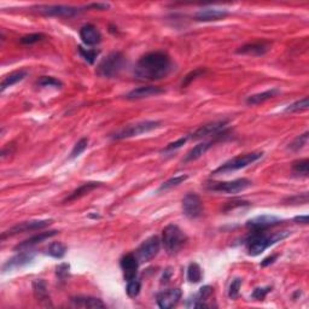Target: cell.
<instances>
[{"label":"cell","instance_id":"cell-28","mask_svg":"<svg viewBox=\"0 0 309 309\" xmlns=\"http://www.w3.org/2000/svg\"><path fill=\"white\" fill-rule=\"evenodd\" d=\"M27 75H28V73H27L26 70H17V71H13L11 74L6 75V76L3 79L2 85H0V92H4L6 88L12 87L13 85L18 84V82L25 80Z\"/></svg>","mask_w":309,"mask_h":309},{"label":"cell","instance_id":"cell-37","mask_svg":"<svg viewBox=\"0 0 309 309\" xmlns=\"http://www.w3.org/2000/svg\"><path fill=\"white\" fill-rule=\"evenodd\" d=\"M88 142H90L88 138H81L80 140H79V142L74 145L73 150H71L69 160H74V159H76V157L80 156V154L84 152L86 149H87Z\"/></svg>","mask_w":309,"mask_h":309},{"label":"cell","instance_id":"cell-50","mask_svg":"<svg viewBox=\"0 0 309 309\" xmlns=\"http://www.w3.org/2000/svg\"><path fill=\"white\" fill-rule=\"evenodd\" d=\"M169 276H170V269H167V272H166V274H163V278H162V281H167L169 280Z\"/></svg>","mask_w":309,"mask_h":309},{"label":"cell","instance_id":"cell-11","mask_svg":"<svg viewBox=\"0 0 309 309\" xmlns=\"http://www.w3.org/2000/svg\"><path fill=\"white\" fill-rule=\"evenodd\" d=\"M183 213L188 219L200 218L203 213V203L197 194H187L183 200Z\"/></svg>","mask_w":309,"mask_h":309},{"label":"cell","instance_id":"cell-20","mask_svg":"<svg viewBox=\"0 0 309 309\" xmlns=\"http://www.w3.org/2000/svg\"><path fill=\"white\" fill-rule=\"evenodd\" d=\"M58 233H60V232L54 231V229H52V231L37 233V235L30 237V238H28V239H26L25 242L17 244L15 246V252H23V250H28L29 248H32V246H34V245L39 244V243L45 242L46 239H50V238H52V237L57 236Z\"/></svg>","mask_w":309,"mask_h":309},{"label":"cell","instance_id":"cell-21","mask_svg":"<svg viewBox=\"0 0 309 309\" xmlns=\"http://www.w3.org/2000/svg\"><path fill=\"white\" fill-rule=\"evenodd\" d=\"M80 37L86 46L98 45L102 41V34L93 25H86L80 29Z\"/></svg>","mask_w":309,"mask_h":309},{"label":"cell","instance_id":"cell-40","mask_svg":"<svg viewBox=\"0 0 309 309\" xmlns=\"http://www.w3.org/2000/svg\"><path fill=\"white\" fill-rule=\"evenodd\" d=\"M46 37L45 34L43 33H33V34H28V35H25L21 37V44L23 45H33V44L39 43V41L44 40Z\"/></svg>","mask_w":309,"mask_h":309},{"label":"cell","instance_id":"cell-34","mask_svg":"<svg viewBox=\"0 0 309 309\" xmlns=\"http://www.w3.org/2000/svg\"><path fill=\"white\" fill-rule=\"evenodd\" d=\"M205 73H207V69H205V68H196V69L190 71V73H188L186 76L184 78V80L181 81V87L183 88L187 87V86L190 85L192 81H195L196 79L203 76Z\"/></svg>","mask_w":309,"mask_h":309},{"label":"cell","instance_id":"cell-15","mask_svg":"<svg viewBox=\"0 0 309 309\" xmlns=\"http://www.w3.org/2000/svg\"><path fill=\"white\" fill-rule=\"evenodd\" d=\"M213 294H214V289H213L211 286H209V285L202 286L197 294L188 298L186 307L187 308H209V307H211V304H209L208 301H209V298L213 296Z\"/></svg>","mask_w":309,"mask_h":309},{"label":"cell","instance_id":"cell-1","mask_svg":"<svg viewBox=\"0 0 309 309\" xmlns=\"http://www.w3.org/2000/svg\"><path fill=\"white\" fill-rule=\"evenodd\" d=\"M171 70L173 62L169 54L163 51H153L139 58L133 73L140 81H159L167 78Z\"/></svg>","mask_w":309,"mask_h":309},{"label":"cell","instance_id":"cell-39","mask_svg":"<svg viewBox=\"0 0 309 309\" xmlns=\"http://www.w3.org/2000/svg\"><path fill=\"white\" fill-rule=\"evenodd\" d=\"M308 137H309L308 132H304L302 136H298L297 138H295L294 142L290 144L289 149L291 151H298V150L303 149V147L307 145V143H308Z\"/></svg>","mask_w":309,"mask_h":309},{"label":"cell","instance_id":"cell-48","mask_svg":"<svg viewBox=\"0 0 309 309\" xmlns=\"http://www.w3.org/2000/svg\"><path fill=\"white\" fill-rule=\"evenodd\" d=\"M278 259V255H272V256H268V257H266V259H264L262 262H261V266L262 267H267V266H269V264H272L274 261H276Z\"/></svg>","mask_w":309,"mask_h":309},{"label":"cell","instance_id":"cell-36","mask_svg":"<svg viewBox=\"0 0 309 309\" xmlns=\"http://www.w3.org/2000/svg\"><path fill=\"white\" fill-rule=\"evenodd\" d=\"M309 108V101L308 97H303L300 101H296L293 104H290L289 106L285 108L284 111L285 112H298V111H303V110H307Z\"/></svg>","mask_w":309,"mask_h":309},{"label":"cell","instance_id":"cell-31","mask_svg":"<svg viewBox=\"0 0 309 309\" xmlns=\"http://www.w3.org/2000/svg\"><path fill=\"white\" fill-rule=\"evenodd\" d=\"M187 179H188L187 175H178V177L170 178L169 180H167L166 183H163L162 185H161L160 188H159V192L168 191V190H170V188L179 186L180 184H183L184 181H186Z\"/></svg>","mask_w":309,"mask_h":309},{"label":"cell","instance_id":"cell-38","mask_svg":"<svg viewBox=\"0 0 309 309\" xmlns=\"http://www.w3.org/2000/svg\"><path fill=\"white\" fill-rule=\"evenodd\" d=\"M308 169H309V161L300 160L294 162L293 164V171L297 175H302V177H308Z\"/></svg>","mask_w":309,"mask_h":309},{"label":"cell","instance_id":"cell-8","mask_svg":"<svg viewBox=\"0 0 309 309\" xmlns=\"http://www.w3.org/2000/svg\"><path fill=\"white\" fill-rule=\"evenodd\" d=\"M252 186V181L245 178L233 181H222V183H208L207 190L213 192H224V194H239Z\"/></svg>","mask_w":309,"mask_h":309},{"label":"cell","instance_id":"cell-32","mask_svg":"<svg viewBox=\"0 0 309 309\" xmlns=\"http://www.w3.org/2000/svg\"><path fill=\"white\" fill-rule=\"evenodd\" d=\"M37 86H40V87H53L56 88V90H61L62 87H63V82L61 80H58L56 78L52 76H43L40 78L39 80H37Z\"/></svg>","mask_w":309,"mask_h":309},{"label":"cell","instance_id":"cell-16","mask_svg":"<svg viewBox=\"0 0 309 309\" xmlns=\"http://www.w3.org/2000/svg\"><path fill=\"white\" fill-rule=\"evenodd\" d=\"M181 296H183V293H181L180 289H169L166 291H162L157 295V304H159L160 308L162 309H170L174 308L175 305L179 303V301L181 300Z\"/></svg>","mask_w":309,"mask_h":309},{"label":"cell","instance_id":"cell-43","mask_svg":"<svg viewBox=\"0 0 309 309\" xmlns=\"http://www.w3.org/2000/svg\"><path fill=\"white\" fill-rule=\"evenodd\" d=\"M272 290L271 286H266V287H257V289L254 290V293L252 294V298L256 301H262L264 300V297L267 296Z\"/></svg>","mask_w":309,"mask_h":309},{"label":"cell","instance_id":"cell-33","mask_svg":"<svg viewBox=\"0 0 309 309\" xmlns=\"http://www.w3.org/2000/svg\"><path fill=\"white\" fill-rule=\"evenodd\" d=\"M140 290H142V283H140L138 278H134V279L127 281L126 294L128 295V297L136 298L140 294Z\"/></svg>","mask_w":309,"mask_h":309},{"label":"cell","instance_id":"cell-18","mask_svg":"<svg viewBox=\"0 0 309 309\" xmlns=\"http://www.w3.org/2000/svg\"><path fill=\"white\" fill-rule=\"evenodd\" d=\"M229 15L225 9L205 8L195 13V20L198 22H215V21L224 20Z\"/></svg>","mask_w":309,"mask_h":309},{"label":"cell","instance_id":"cell-10","mask_svg":"<svg viewBox=\"0 0 309 309\" xmlns=\"http://www.w3.org/2000/svg\"><path fill=\"white\" fill-rule=\"evenodd\" d=\"M161 248V240L157 236H152L146 240H144L142 245L139 246L138 253V260L139 262H149L157 255Z\"/></svg>","mask_w":309,"mask_h":309},{"label":"cell","instance_id":"cell-26","mask_svg":"<svg viewBox=\"0 0 309 309\" xmlns=\"http://www.w3.org/2000/svg\"><path fill=\"white\" fill-rule=\"evenodd\" d=\"M280 93L279 88H271V90H267L262 92V93H257V94H253L250 97L246 98V104L248 105H259L262 104V103L269 101L274 97H277L278 94Z\"/></svg>","mask_w":309,"mask_h":309},{"label":"cell","instance_id":"cell-3","mask_svg":"<svg viewBox=\"0 0 309 309\" xmlns=\"http://www.w3.org/2000/svg\"><path fill=\"white\" fill-rule=\"evenodd\" d=\"M126 65L127 60L125 54L119 52V51H115V52L109 53L105 58H103L101 63L98 64L95 73L101 78L112 79L119 76L121 71L126 68Z\"/></svg>","mask_w":309,"mask_h":309},{"label":"cell","instance_id":"cell-41","mask_svg":"<svg viewBox=\"0 0 309 309\" xmlns=\"http://www.w3.org/2000/svg\"><path fill=\"white\" fill-rule=\"evenodd\" d=\"M240 286H242V279H240V278H236L235 280H232L228 289V297L231 298V300H237V298H238Z\"/></svg>","mask_w":309,"mask_h":309},{"label":"cell","instance_id":"cell-24","mask_svg":"<svg viewBox=\"0 0 309 309\" xmlns=\"http://www.w3.org/2000/svg\"><path fill=\"white\" fill-rule=\"evenodd\" d=\"M99 186H102V183H95V181H90V183L82 184L80 187H78L76 190L71 192V194L68 196L67 198H65L64 203H70V202L76 201V200H79V198L84 197L85 195L90 194L91 191H93L94 188H97Z\"/></svg>","mask_w":309,"mask_h":309},{"label":"cell","instance_id":"cell-19","mask_svg":"<svg viewBox=\"0 0 309 309\" xmlns=\"http://www.w3.org/2000/svg\"><path fill=\"white\" fill-rule=\"evenodd\" d=\"M163 88L157 87V86H142V87L136 88L126 94V99L128 101H139V99L149 98L152 95H160L164 93Z\"/></svg>","mask_w":309,"mask_h":309},{"label":"cell","instance_id":"cell-22","mask_svg":"<svg viewBox=\"0 0 309 309\" xmlns=\"http://www.w3.org/2000/svg\"><path fill=\"white\" fill-rule=\"evenodd\" d=\"M271 45L268 43H264V41H260V43H253V44H246V45L239 47L237 50V53L239 54H248V56H255L260 57L263 56L268 52Z\"/></svg>","mask_w":309,"mask_h":309},{"label":"cell","instance_id":"cell-14","mask_svg":"<svg viewBox=\"0 0 309 309\" xmlns=\"http://www.w3.org/2000/svg\"><path fill=\"white\" fill-rule=\"evenodd\" d=\"M34 257H35V254L32 252H25V250H23L22 253L17 254V255L11 257V259H9L4 264H3L2 267L3 272L4 273L12 272V271L15 269L22 268V267H25L27 264L32 262Z\"/></svg>","mask_w":309,"mask_h":309},{"label":"cell","instance_id":"cell-35","mask_svg":"<svg viewBox=\"0 0 309 309\" xmlns=\"http://www.w3.org/2000/svg\"><path fill=\"white\" fill-rule=\"evenodd\" d=\"M78 51H79V53H80V56L90 64H94V62H95V60H97V57L99 54L98 50L85 49V47H82V46H79Z\"/></svg>","mask_w":309,"mask_h":309},{"label":"cell","instance_id":"cell-17","mask_svg":"<svg viewBox=\"0 0 309 309\" xmlns=\"http://www.w3.org/2000/svg\"><path fill=\"white\" fill-rule=\"evenodd\" d=\"M120 266H121V269L123 271L126 281L134 279L138 276L139 260L133 254H127V255L123 256L121 261H120Z\"/></svg>","mask_w":309,"mask_h":309},{"label":"cell","instance_id":"cell-12","mask_svg":"<svg viewBox=\"0 0 309 309\" xmlns=\"http://www.w3.org/2000/svg\"><path fill=\"white\" fill-rule=\"evenodd\" d=\"M227 121H218L211 122L208 125H204L200 127L198 129H196L190 137L194 140H200L207 137H222L221 133L226 132V126H227Z\"/></svg>","mask_w":309,"mask_h":309},{"label":"cell","instance_id":"cell-46","mask_svg":"<svg viewBox=\"0 0 309 309\" xmlns=\"http://www.w3.org/2000/svg\"><path fill=\"white\" fill-rule=\"evenodd\" d=\"M286 202H291V203H307L308 202V194L305 192V194L303 195H297V196H294V197L289 198V200H286Z\"/></svg>","mask_w":309,"mask_h":309},{"label":"cell","instance_id":"cell-2","mask_svg":"<svg viewBox=\"0 0 309 309\" xmlns=\"http://www.w3.org/2000/svg\"><path fill=\"white\" fill-rule=\"evenodd\" d=\"M290 236V232L284 231L276 233V235H268L266 231H253L252 236L246 240V248L250 256H259L271 245L276 244L284 238Z\"/></svg>","mask_w":309,"mask_h":309},{"label":"cell","instance_id":"cell-29","mask_svg":"<svg viewBox=\"0 0 309 309\" xmlns=\"http://www.w3.org/2000/svg\"><path fill=\"white\" fill-rule=\"evenodd\" d=\"M187 280L190 281V283H200L202 280V278H203V272H202L201 266L198 263L192 262L188 264L187 267Z\"/></svg>","mask_w":309,"mask_h":309},{"label":"cell","instance_id":"cell-7","mask_svg":"<svg viewBox=\"0 0 309 309\" xmlns=\"http://www.w3.org/2000/svg\"><path fill=\"white\" fill-rule=\"evenodd\" d=\"M52 220H32V221H25L21 224L13 226L8 231L2 233V240H5L6 238L13 237L20 233L25 232H32V231H39V229H44L49 227L50 225H52Z\"/></svg>","mask_w":309,"mask_h":309},{"label":"cell","instance_id":"cell-49","mask_svg":"<svg viewBox=\"0 0 309 309\" xmlns=\"http://www.w3.org/2000/svg\"><path fill=\"white\" fill-rule=\"evenodd\" d=\"M294 221L296 222V224H303V225H307L309 222V218L307 215H300V216H296V218L294 219Z\"/></svg>","mask_w":309,"mask_h":309},{"label":"cell","instance_id":"cell-5","mask_svg":"<svg viewBox=\"0 0 309 309\" xmlns=\"http://www.w3.org/2000/svg\"><path fill=\"white\" fill-rule=\"evenodd\" d=\"M263 152H250V153H245V154H239V156L233 157L227 162H225L224 164H221L219 168L213 171V175L216 174H225V173H231V171L242 169V168H245L253 164L256 161H259L260 159H262Z\"/></svg>","mask_w":309,"mask_h":309},{"label":"cell","instance_id":"cell-44","mask_svg":"<svg viewBox=\"0 0 309 309\" xmlns=\"http://www.w3.org/2000/svg\"><path fill=\"white\" fill-rule=\"evenodd\" d=\"M69 273H70L69 263H61V264H58V266L56 267L57 277L60 278V279H62V280L67 279V278L69 277Z\"/></svg>","mask_w":309,"mask_h":309},{"label":"cell","instance_id":"cell-27","mask_svg":"<svg viewBox=\"0 0 309 309\" xmlns=\"http://www.w3.org/2000/svg\"><path fill=\"white\" fill-rule=\"evenodd\" d=\"M214 142H204V143H200L198 145H196L194 149H191L188 151V153L185 156L184 159V163H188L192 162V161L198 160L200 157L203 156V154L207 152V151L210 149L213 146Z\"/></svg>","mask_w":309,"mask_h":309},{"label":"cell","instance_id":"cell-6","mask_svg":"<svg viewBox=\"0 0 309 309\" xmlns=\"http://www.w3.org/2000/svg\"><path fill=\"white\" fill-rule=\"evenodd\" d=\"M161 126H162V122L161 121L138 122L136 123V125H130L128 127H126V128L119 130V132L115 133L111 138L116 140L133 138V137H138L140 134H144V133H149L151 130L160 128Z\"/></svg>","mask_w":309,"mask_h":309},{"label":"cell","instance_id":"cell-45","mask_svg":"<svg viewBox=\"0 0 309 309\" xmlns=\"http://www.w3.org/2000/svg\"><path fill=\"white\" fill-rule=\"evenodd\" d=\"M243 205H250V203H249V202H245V201H242V200L231 201V202H228L227 204H226V207L224 208V211L232 210V209H235L236 207H243Z\"/></svg>","mask_w":309,"mask_h":309},{"label":"cell","instance_id":"cell-42","mask_svg":"<svg viewBox=\"0 0 309 309\" xmlns=\"http://www.w3.org/2000/svg\"><path fill=\"white\" fill-rule=\"evenodd\" d=\"M190 139V137L188 136H186V137H183V138H180V139H178L177 142H174V143H170V144H168V145L164 147V149L162 150V152H171V151H175V150H178V149H180L181 146L183 145H185V144L187 143V140Z\"/></svg>","mask_w":309,"mask_h":309},{"label":"cell","instance_id":"cell-30","mask_svg":"<svg viewBox=\"0 0 309 309\" xmlns=\"http://www.w3.org/2000/svg\"><path fill=\"white\" fill-rule=\"evenodd\" d=\"M65 254H67V245H64L63 243L54 242L49 246L47 249V255H50L53 259H63Z\"/></svg>","mask_w":309,"mask_h":309},{"label":"cell","instance_id":"cell-4","mask_svg":"<svg viewBox=\"0 0 309 309\" xmlns=\"http://www.w3.org/2000/svg\"><path fill=\"white\" fill-rule=\"evenodd\" d=\"M187 237L181 231L179 226L170 224L164 227L162 232V243L169 255H177L186 244Z\"/></svg>","mask_w":309,"mask_h":309},{"label":"cell","instance_id":"cell-13","mask_svg":"<svg viewBox=\"0 0 309 309\" xmlns=\"http://www.w3.org/2000/svg\"><path fill=\"white\" fill-rule=\"evenodd\" d=\"M283 222V219L278 218L274 215H260L256 218L250 219L246 222V227L252 231H267L268 228H272L274 226L280 225Z\"/></svg>","mask_w":309,"mask_h":309},{"label":"cell","instance_id":"cell-23","mask_svg":"<svg viewBox=\"0 0 309 309\" xmlns=\"http://www.w3.org/2000/svg\"><path fill=\"white\" fill-rule=\"evenodd\" d=\"M33 294L37 302L44 305H51L50 294L47 290V284L44 279H36L33 281Z\"/></svg>","mask_w":309,"mask_h":309},{"label":"cell","instance_id":"cell-47","mask_svg":"<svg viewBox=\"0 0 309 309\" xmlns=\"http://www.w3.org/2000/svg\"><path fill=\"white\" fill-rule=\"evenodd\" d=\"M86 10H90V9H94V10H108L110 8L109 4H106V3H93V4H90L87 6H85Z\"/></svg>","mask_w":309,"mask_h":309},{"label":"cell","instance_id":"cell-25","mask_svg":"<svg viewBox=\"0 0 309 309\" xmlns=\"http://www.w3.org/2000/svg\"><path fill=\"white\" fill-rule=\"evenodd\" d=\"M71 304L79 308H105V304L102 300L90 296H78L70 300Z\"/></svg>","mask_w":309,"mask_h":309},{"label":"cell","instance_id":"cell-9","mask_svg":"<svg viewBox=\"0 0 309 309\" xmlns=\"http://www.w3.org/2000/svg\"><path fill=\"white\" fill-rule=\"evenodd\" d=\"M35 9L41 15L50 17H73L80 15L86 10V8H74V6L65 5H43Z\"/></svg>","mask_w":309,"mask_h":309}]
</instances>
